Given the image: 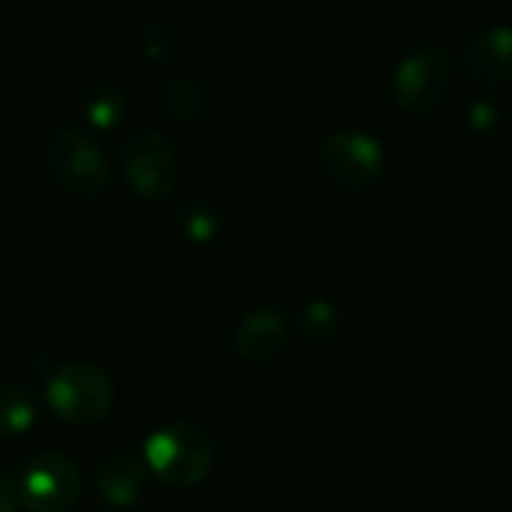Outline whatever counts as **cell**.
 I'll return each instance as SVG.
<instances>
[{
    "label": "cell",
    "mask_w": 512,
    "mask_h": 512,
    "mask_svg": "<svg viewBox=\"0 0 512 512\" xmlns=\"http://www.w3.org/2000/svg\"><path fill=\"white\" fill-rule=\"evenodd\" d=\"M144 465L168 489L186 492L201 486L216 465V444L198 423L174 420L156 429L144 444Z\"/></svg>",
    "instance_id": "obj_1"
},
{
    "label": "cell",
    "mask_w": 512,
    "mask_h": 512,
    "mask_svg": "<svg viewBox=\"0 0 512 512\" xmlns=\"http://www.w3.org/2000/svg\"><path fill=\"white\" fill-rule=\"evenodd\" d=\"M51 411L69 426H96L114 402V381L93 363H63L45 384Z\"/></svg>",
    "instance_id": "obj_2"
},
{
    "label": "cell",
    "mask_w": 512,
    "mask_h": 512,
    "mask_svg": "<svg viewBox=\"0 0 512 512\" xmlns=\"http://www.w3.org/2000/svg\"><path fill=\"white\" fill-rule=\"evenodd\" d=\"M450 84H453L450 54L438 45H423L396 66L393 102L411 117H426L444 105Z\"/></svg>",
    "instance_id": "obj_3"
},
{
    "label": "cell",
    "mask_w": 512,
    "mask_h": 512,
    "mask_svg": "<svg viewBox=\"0 0 512 512\" xmlns=\"http://www.w3.org/2000/svg\"><path fill=\"white\" fill-rule=\"evenodd\" d=\"M126 186L144 201H162L177 186V156L159 129H135L120 153Z\"/></svg>",
    "instance_id": "obj_4"
},
{
    "label": "cell",
    "mask_w": 512,
    "mask_h": 512,
    "mask_svg": "<svg viewBox=\"0 0 512 512\" xmlns=\"http://www.w3.org/2000/svg\"><path fill=\"white\" fill-rule=\"evenodd\" d=\"M321 165L327 177L345 192H372L387 171V153L378 138L342 129L333 132L321 147Z\"/></svg>",
    "instance_id": "obj_5"
},
{
    "label": "cell",
    "mask_w": 512,
    "mask_h": 512,
    "mask_svg": "<svg viewBox=\"0 0 512 512\" xmlns=\"http://www.w3.org/2000/svg\"><path fill=\"white\" fill-rule=\"evenodd\" d=\"M48 168H51L54 180L78 198H93L108 183L105 153L96 147L93 138H87L84 132H75V129L57 132L51 138Z\"/></svg>",
    "instance_id": "obj_6"
},
{
    "label": "cell",
    "mask_w": 512,
    "mask_h": 512,
    "mask_svg": "<svg viewBox=\"0 0 512 512\" xmlns=\"http://www.w3.org/2000/svg\"><path fill=\"white\" fill-rule=\"evenodd\" d=\"M21 507L30 512H69L81 495V474L66 453L36 456L18 477Z\"/></svg>",
    "instance_id": "obj_7"
},
{
    "label": "cell",
    "mask_w": 512,
    "mask_h": 512,
    "mask_svg": "<svg viewBox=\"0 0 512 512\" xmlns=\"http://www.w3.org/2000/svg\"><path fill=\"white\" fill-rule=\"evenodd\" d=\"M512 39L504 24L480 30L462 51V72L474 87L492 90L510 78Z\"/></svg>",
    "instance_id": "obj_8"
},
{
    "label": "cell",
    "mask_w": 512,
    "mask_h": 512,
    "mask_svg": "<svg viewBox=\"0 0 512 512\" xmlns=\"http://www.w3.org/2000/svg\"><path fill=\"white\" fill-rule=\"evenodd\" d=\"M291 345V327L282 312L276 309H255L249 312L234 330V348L240 360L249 366H267L279 360Z\"/></svg>",
    "instance_id": "obj_9"
},
{
    "label": "cell",
    "mask_w": 512,
    "mask_h": 512,
    "mask_svg": "<svg viewBox=\"0 0 512 512\" xmlns=\"http://www.w3.org/2000/svg\"><path fill=\"white\" fill-rule=\"evenodd\" d=\"M147 483V465L129 450H117L105 456L93 471V489L102 504L111 510H126L141 501Z\"/></svg>",
    "instance_id": "obj_10"
},
{
    "label": "cell",
    "mask_w": 512,
    "mask_h": 512,
    "mask_svg": "<svg viewBox=\"0 0 512 512\" xmlns=\"http://www.w3.org/2000/svg\"><path fill=\"white\" fill-rule=\"evenodd\" d=\"M36 423V402L33 393L21 384L0 387V441L21 438Z\"/></svg>",
    "instance_id": "obj_11"
},
{
    "label": "cell",
    "mask_w": 512,
    "mask_h": 512,
    "mask_svg": "<svg viewBox=\"0 0 512 512\" xmlns=\"http://www.w3.org/2000/svg\"><path fill=\"white\" fill-rule=\"evenodd\" d=\"M162 108L180 123H192L204 111V90L189 78H171L162 87Z\"/></svg>",
    "instance_id": "obj_12"
},
{
    "label": "cell",
    "mask_w": 512,
    "mask_h": 512,
    "mask_svg": "<svg viewBox=\"0 0 512 512\" xmlns=\"http://www.w3.org/2000/svg\"><path fill=\"white\" fill-rule=\"evenodd\" d=\"M300 333L303 339L309 342H327L339 333L342 327V318H339V309L330 303V300H309L303 309H300Z\"/></svg>",
    "instance_id": "obj_13"
},
{
    "label": "cell",
    "mask_w": 512,
    "mask_h": 512,
    "mask_svg": "<svg viewBox=\"0 0 512 512\" xmlns=\"http://www.w3.org/2000/svg\"><path fill=\"white\" fill-rule=\"evenodd\" d=\"M180 228L186 231V237L189 240H195V243H210L216 234H219V228H222V222H219V216L207 207V204H189L183 213H180Z\"/></svg>",
    "instance_id": "obj_14"
},
{
    "label": "cell",
    "mask_w": 512,
    "mask_h": 512,
    "mask_svg": "<svg viewBox=\"0 0 512 512\" xmlns=\"http://www.w3.org/2000/svg\"><path fill=\"white\" fill-rule=\"evenodd\" d=\"M123 111H126V99H123L117 90H111V87L99 90V93L87 102V117H90V123L99 126V129L114 126V123L123 117Z\"/></svg>",
    "instance_id": "obj_15"
},
{
    "label": "cell",
    "mask_w": 512,
    "mask_h": 512,
    "mask_svg": "<svg viewBox=\"0 0 512 512\" xmlns=\"http://www.w3.org/2000/svg\"><path fill=\"white\" fill-rule=\"evenodd\" d=\"M21 510V489H18V477L12 474H0V512H18Z\"/></svg>",
    "instance_id": "obj_16"
}]
</instances>
